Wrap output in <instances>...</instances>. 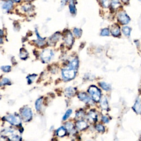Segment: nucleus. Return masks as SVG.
I'll return each instance as SVG.
<instances>
[{
  "mask_svg": "<svg viewBox=\"0 0 141 141\" xmlns=\"http://www.w3.org/2000/svg\"><path fill=\"white\" fill-rule=\"evenodd\" d=\"M78 98L80 100L85 102H90V98L84 93H80L78 94Z\"/></svg>",
  "mask_w": 141,
  "mask_h": 141,
  "instance_id": "obj_12",
  "label": "nucleus"
},
{
  "mask_svg": "<svg viewBox=\"0 0 141 141\" xmlns=\"http://www.w3.org/2000/svg\"><path fill=\"white\" fill-rule=\"evenodd\" d=\"M96 130L99 132H104L105 130L104 126L102 125H98L96 126Z\"/></svg>",
  "mask_w": 141,
  "mask_h": 141,
  "instance_id": "obj_34",
  "label": "nucleus"
},
{
  "mask_svg": "<svg viewBox=\"0 0 141 141\" xmlns=\"http://www.w3.org/2000/svg\"><path fill=\"white\" fill-rule=\"evenodd\" d=\"M100 105L102 109L107 110L108 108V102L105 97H102L100 101Z\"/></svg>",
  "mask_w": 141,
  "mask_h": 141,
  "instance_id": "obj_15",
  "label": "nucleus"
},
{
  "mask_svg": "<svg viewBox=\"0 0 141 141\" xmlns=\"http://www.w3.org/2000/svg\"><path fill=\"white\" fill-rule=\"evenodd\" d=\"M120 3L118 0H112L111 2V6L114 9H116L120 6Z\"/></svg>",
  "mask_w": 141,
  "mask_h": 141,
  "instance_id": "obj_23",
  "label": "nucleus"
},
{
  "mask_svg": "<svg viewBox=\"0 0 141 141\" xmlns=\"http://www.w3.org/2000/svg\"><path fill=\"white\" fill-rule=\"evenodd\" d=\"M13 2L12 0H6L2 3V8L5 11H8L13 7Z\"/></svg>",
  "mask_w": 141,
  "mask_h": 141,
  "instance_id": "obj_8",
  "label": "nucleus"
},
{
  "mask_svg": "<svg viewBox=\"0 0 141 141\" xmlns=\"http://www.w3.org/2000/svg\"><path fill=\"white\" fill-rule=\"evenodd\" d=\"M122 31L125 35L127 36V37H129L130 35L131 29L129 27H127V26H125V27L122 28Z\"/></svg>",
  "mask_w": 141,
  "mask_h": 141,
  "instance_id": "obj_16",
  "label": "nucleus"
},
{
  "mask_svg": "<svg viewBox=\"0 0 141 141\" xmlns=\"http://www.w3.org/2000/svg\"><path fill=\"white\" fill-rule=\"evenodd\" d=\"M110 34L109 30L107 28H104L101 31V35L102 36H108Z\"/></svg>",
  "mask_w": 141,
  "mask_h": 141,
  "instance_id": "obj_28",
  "label": "nucleus"
},
{
  "mask_svg": "<svg viewBox=\"0 0 141 141\" xmlns=\"http://www.w3.org/2000/svg\"><path fill=\"white\" fill-rule=\"evenodd\" d=\"M66 130L63 127L60 128L57 131V134L59 137H62L66 134Z\"/></svg>",
  "mask_w": 141,
  "mask_h": 141,
  "instance_id": "obj_22",
  "label": "nucleus"
},
{
  "mask_svg": "<svg viewBox=\"0 0 141 141\" xmlns=\"http://www.w3.org/2000/svg\"><path fill=\"white\" fill-rule=\"evenodd\" d=\"M36 76H37V75H35V74H32V75L31 76H28V77H27L28 83L30 84L32 83V82H33V80L35 79Z\"/></svg>",
  "mask_w": 141,
  "mask_h": 141,
  "instance_id": "obj_30",
  "label": "nucleus"
},
{
  "mask_svg": "<svg viewBox=\"0 0 141 141\" xmlns=\"http://www.w3.org/2000/svg\"><path fill=\"white\" fill-rule=\"evenodd\" d=\"M88 118L91 121H94L96 118V115L94 112L90 111L88 115Z\"/></svg>",
  "mask_w": 141,
  "mask_h": 141,
  "instance_id": "obj_19",
  "label": "nucleus"
},
{
  "mask_svg": "<svg viewBox=\"0 0 141 141\" xmlns=\"http://www.w3.org/2000/svg\"><path fill=\"white\" fill-rule=\"evenodd\" d=\"M78 64H79L78 60L77 59V58H74V59L72 60V61L70 62L68 67H69V68H71V69L76 70L77 69V68L78 67Z\"/></svg>",
  "mask_w": 141,
  "mask_h": 141,
  "instance_id": "obj_11",
  "label": "nucleus"
},
{
  "mask_svg": "<svg viewBox=\"0 0 141 141\" xmlns=\"http://www.w3.org/2000/svg\"><path fill=\"white\" fill-rule=\"evenodd\" d=\"M42 104V98L38 99L35 102V108L38 111H40L41 109Z\"/></svg>",
  "mask_w": 141,
  "mask_h": 141,
  "instance_id": "obj_21",
  "label": "nucleus"
},
{
  "mask_svg": "<svg viewBox=\"0 0 141 141\" xmlns=\"http://www.w3.org/2000/svg\"><path fill=\"white\" fill-rule=\"evenodd\" d=\"M64 41H65V43L67 46H70L72 45V44H73V36L72 35V34L70 33V32H68V33L66 34L65 39H64Z\"/></svg>",
  "mask_w": 141,
  "mask_h": 141,
  "instance_id": "obj_10",
  "label": "nucleus"
},
{
  "mask_svg": "<svg viewBox=\"0 0 141 141\" xmlns=\"http://www.w3.org/2000/svg\"><path fill=\"white\" fill-rule=\"evenodd\" d=\"M84 116V114L83 112L82 111H79L77 112V114H76V118H78V119H80V118H82Z\"/></svg>",
  "mask_w": 141,
  "mask_h": 141,
  "instance_id": "obj_32",
  "label": "nucleus"
},
{
  "mask_svg": "<svg viewBox=\"0 0 141 141\" xmlns=\"http://www.w3.org/2000/svg\"><path fill=\"white\" fill-rule=\"evenodd\" d=\"M23 120L24 121H29L32 118V112L31 109L25 107L22 110L21 112Z\"/></svg>",
  "mask_w": 141,
  "mask_h": 141,
  "instance_id": "obj_5",
  "label": "nucleus"
},
{
  "mask_svg": "<svg viewBox=\"0 0 141 141\" xmlns=\"http://www.w3.org/2000/svg\"><path fill=\"white\" fill-rule=\"evenodd\" d=\"M118 20L122 25H126L130 22V18L125 12H122L118 15Z\"/></svg>",
  "mask_w": 141,
  "mask_h": 141,
  "instance_id": "obj_6",
  "label": "nucleus"
},
{
  "mask_svg": "<svg viewBox=\"0 0 141 141\" xmlns=\"http://www.w3.org/2000/svg\"><path fill=\"white\" fill-rule=\"evenodd\" d=\"M28 56V52L27 51L24 49H22V51H21V53H20V57L23 60H25L27 58Z\"/></svg>",
  "mask_w": 141,
  "mask_h": 141,
  "instance_id": "obj_24",
  "label": "nucleus"
},
{
  "mask_svg": "<svg viewBox=\"0 0 141 141\" xmlns=\"http://www.w3.org/2000/svg\"><path fill=\"white\" fill-rule=\"evenodd\" d=\"M1 69L3 72H8L11 70V66H2Z\"/></svg>",
  "mask_w": 141,
  "mask_h": 141,
  "instance_id": "obj_31",
  "label": "nucleus"
},
{
  "mask_svg": "<svg viewBox=\"0 0 141 141\" xmlns=\"http://www.w3.org/2000/svg\"><path fill=\"white\" fill-rule=\"evenodd\" d=\"M76 126H77L78 130H82L86 128L87 127V124L85 121H78L77 123Z\"/></svg>",
  "mask_w": 141,
  "mask_h": 141,
  "instance_id": "obj_14",
  "label": "nucleus"
},
{
  "mask_svg": "<svg viewBox=\"0 0 141 141\" xmlns=\"http://www.w3.org/2000/svg\"><path fill=\"white\" fill-rule=\"evenodd\" d=\"M88 92H89L90 95H91L92 99L94 101H99L100 97H101V92L97 87H96L94 86H90L89 89H88Z\"/></svg>",
  "mask_w": 141,
  "mask_h": 141,
  "instance_id": "obj_1",
  "label": "nucleus"
},
{
  "mask_svg": "<svg viewBox=\"0 0 141 141\" xmlns=\"http://www.w3.org/2000/svg\"><path fill=\"white\" fill-rule=\"evenodd\" d=\"M133 109L137 114H141V100L140 98H138L137 99L136 102L133 106Z\"/></svg>",
  "mask_w": 141,
  "mask_h": 141,
  "instance_id": "obj_7",
  "label": "nucleus"
},
{
  "mask_svg": "<svg viewBox=\"0 0 141 141\" xmlns=\"http://www.w3.org/2000/svg\"><path fill=\"white\" fill-rule=\"evenodd\" d=\"M10 83V80L7 78H3L1 82V85H6V84H8Z\"/></svg>",
  "mask_w": 141,
  "mask_h": 141,
  "instance_id": "obj_33",
  "label": "nucleus"
},
{
  "mask_svg": "<svg viewBox=\"0 0 141 141\" xmlns=\"http://www.w3.org/2000/svg\"><path fill=\"white\" fill-rule=\"evenodd\" d=\"M15 2H19L21 0H14Z\"/></svg>",
  "mask_w": 141,
  "mask_h": 141,
  "instance_id": "obj_38",
  "label": "nucleus"
},
{
  "mask_svg": "<svg viewBox=\"0 0 141 141\" xmlns=\"http://www.w3.org/2000/svg\"><path fill=\"white\" fill-rule=\"evenodd\" d=\"M11 140L12 141H19V137L18 136H16V135H14V136H11Z\"/></svg>",
  "mask_w": 141,
  "mask_h": 141,
  "instance_id": "obj_35",
  "label": "nucleus"
},
{
  "mask_svg": "<svg viewBox=\"0 0 141 141\" xmlns=\"http://www.w3.org/2000/svg\"><path fill=\"white\" fill-rule=\"evenodd\" d=\"M101 2L102 6L104 7H108L110 4L109 0H101Z\"/></svg>",
  "mask_w": 141,
  "mask_h": 141,
  "instance_id": "obj_26",
  "label": "nucleus"
},
{
  "mask_svg": "<svg viewBox=\"0 0 141 141\" xmlns=\"http://www.w3.org/2000/svg\"><path fill=\"white\" fill-rule=\"evenodd\" d=\"M66 128L68 131H71L73 129V125L70 122H67V124L65 125Z\"/></svg>",
  "mask_w": 141,
  "mask_h": 141,
  "instance_id": "obj_27",
  "label": "nucleus"
},
{
  "mask_svg": "<svg viewBox=\"0 0 141 141\" xmlns=\"http://www.w3.org/2000/svg\"><path fill=\"white\" fill-rule=\"evenodd\" d=\"M67 1V0H62V1H61V5L62 6H64V5H65L66 3V2Z\"/></svg>",
  "mask_w": 141,
  "mask_h": 141,
  "instance_id": "obj_37",
  "label": "nucleus"
},
{
  "mask_svg": "<svg viewBox=\"0 0 141 141\" xmlns=\"http://www.w3.org/2000/svg\"><path fill=\"white\" fill-rule=\"evenodd\" d=\"M102 121H103L105 123H108L109 122V119H108V118L106 116H103V117H102Z\"/></svg>",
  "mask_w": 141,
  "mask_h": 141,
  "instance_id": "obj_36",
  "label": "nucleus"
},
{
  "mask_svg": "<svg viewBox=\"0 0 141 141\" xmlns=\"http://www.w3.org/2000/svg\"><path fill=\"white\" fill-rule=\"evenodd\" d=\"M73 33L77 37H80L82 35V31L79 28H74L73 30Z\"/></svg>",
  "mask_w": 141,
  "mask_h": 141,
  "instance_id": "obj_25",
  "label": "nucleus"
},
{
  "mask_svg": "<svg viewBox=\"0 0 141 141\" xmlns=\"http://www.w3.org/2000/svg\"><path fill=\"white\" fill-rule=\"evenodd\" d=\"M59 38H60L59 34H54V35H52V37L50 38L49 42L52 44H53L54 43H56V41H57V40L59 39Z\"/></svg>",
  "mask_w": 141,
  "mask_h": 141,
  "instance_id": "obj_18",
  "label": "nucleus"
},
{
  "mask_svg": "<svg viewBox=\"0 0 141 141\" xmlns=\"http://www.w3.org/2000/svg\"><path fill=\"white\" fill-rule=\"evenodd\" d=\"M111 33L114 37H118L120 35V27L117 24H114L111 27Z\"/></svg>",
  "mask_w": 141,
  "mask_h": 141,
  "instance_id": "obj_9",
  "label": "nucleus"
},
{
  "mask_svg": "<svg viewBox=\"0 0 141 141\" xmlns=\"http://www.w3.org/2000/svg\"><path fill=\"white\" fill-rule=\"evenodd\" d=\"M76 90L73 88L69 87L66 88L65 90V94L68 97H72L75 94Z\"/></svg>",
  "mask_w": 141,
  "mask_h": 141,
  "instance_id": "obj_13",
  "label": "nucleus"
},
{
  "mask_svg": "<svg viewBox=\"0 0 141 141\" xmlns=\"http://www.w3.org/2000/svg\"><path fill=\"white\" fill-rule=\"evenodd\" d=\"M54 56V53L51 50L46 49L42 52L41 54V58L44 62H49Z\"/></svg>",
  "mask_w": 141,
  "mask_h": 141,
  "instance_id": "obj_4",
  "label": "nucleus"
},
{
  "mask_svg": "<svg viewBox=\"0 0 141 141\" xmlns=\"http://www.w3.org/2000/svg\"><path fill=\"white\" fill-rule=\"evenodd\" d=\"M5 120L9 122L10 124L13 125H19L21 123V120L19 117L17 115H10L6 116Z\"/></svg>",
  "mask_w": 141,
  "mask_h": 141,
  "instance_id": "obj_3",
  "label": "nucleus"
},
{
  "mask_svg": "<svg viewBox=\"0 0 141 141\" xmlns=\"http://www.w3.org/2000/svg\"><path fill=\"white\" fill-rule=\"evenodd\" d=\"M100 86H101L102 89L104 90H109L110 89V88H111L109 84L105 83V82H100Z\"/></svg>",
  "mask_w": 141,
  "mask_h": 141,
  "instance_id": "obj_20",
  "label": "nucleus"
},
{
  "mask_svg": "<svg viewBox=\"0 0 141 141\" xmlns=\"http://www.w3.org/2000/svg\"><path fill=\"white\" fill-rule=\"evenodd\" d=\"M75 70L71 68H66L63 69L62 70V77L65 80H70L73 79L76 76Z\"/></svg>",
  "mask_w": 141,
  "mask_h": 141,
  "instance_id": "obj_2",
  "label": "nucleus"
},
{
  "mask_svg": "<svg viewBox=\"0 0 141 141\" xmlns=\"http://www.w3.org/2000/svg\"><path fill=\"white\" fill-rule=\"evenodd\" d=\"M70 11L72 14H74L76 13V7L74 5L73 0H70Z\"/></svg>",
  "mask_w": 141,
  "mask_h": 141,
  "instance_id": "obj_17",
  "label": "nucleus"
},
{
  "mask_svg": "<svg viewBox=\"0 0 141 141\" xmlns=\"http://www.w3.org/2000/svg\"><path fill=\"white\" fill-rule=\"evenodd\" d=\"M72 110H70V109L68 110L63 117V120H66V119H67V118H69L70 116V114H72Z\"/></svg>",
  "mask_w": 141,
  "mask_h": 141,
  "instance_id": "obj_29",
  "label": "nucleus"
}]
</instances>
